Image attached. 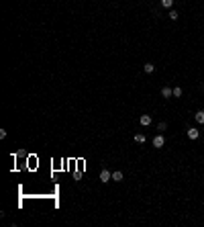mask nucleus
<instances>
[{
    "label": "nucleus",
    "mask_w": 204,
    "mask_h": 227,
    "mask_svg": "<svg viewBox=\"0 0 204 227\" xmlns=\"http://www.w3.org/2000/svg\"><path fill=\"white\" fill-rule=\"evenodd\" d=\"M165 145V137L163 135H155L153 137V148H163Z\"/></svg>",
    "instance_id": "obj_1"
},
{
    "label": "nucleus",
    "mask_w": 204,
    "mask_h": 227,
    "mask_svg": "<svg viewBox=\"0 0 204 227\" xmlns=\"http://www.w3.org/2000/svg\"><path fill=\"white\" fill-rule=\"evenodd\" d=\"M151 121H153L151 115H141V117H139V123H141L143 127H149V125H151Z\"/></svg>",
    "instance_id": "obj_2"
},
{
    "label": "nucleus",
    "mask_w": 204,
    "mask_h": 227,
    "mask_svg": "<svg viewBox=\"0 0 204 227\" xmlns=\"http://www.w3.org/2000/svg\"><path fill=\"white\" fill-rule=\"evenodd\" d=\"M186 135H188V139H198V137H200V131L194 129V127H190V129L186 131Z\"/></svg>",
    "instance_id": "obj_3"
},
{
    "label": "nucleus",
    "mask_w": 204,
    "mask_h": 227,
    "mask_svg": "<svg viewBox=\"0 0 204 227\" xmlns=\"http://www.w3.org/2000/svg\"><path fill=\"white\" fill-rule=\"evenodd\" d=\"M110 180H112V174H110L108 170H102L100 172V182H104V184H106V182H110Z\"/></svg>",
    "instance_id": "obj_4"
},
{
    "label": "nucleus",
    "mask_w": 204,
    "mask_h": 227,
    "mask_svg": "<svg viewBox=\"0 0 204 227\" xmlns=\"http://www.w3.org/2000/svg\"><path fill=\"white\" fill-rule=\"evenodd\" d=\"M161 96H163V98L173 96V88H168V86H165V88H161Z\"/></svg>",
    "instance_id": "obj_5"
},
{
    "label": "nucleus",
    "mask_w": 204,
    "mask_h": 227,
    "mask_svg": "<svg viewBox=\"0 0 204 227\" xmlns=\"http://www.w3.org/2000/svg\"><path fill=\"white\" fill-rule=\"evenodd\" d=\"M123 178H125V176H123V172H121V170L112 172V180L114 182H123Z\"/></svg>",
    "instance_id": "obj_6"
},
{
    "label": "nucleus",
    "mask_w": 204,
    "mask_h": 227,
    "mask_svg": "<svg viewBox=\"0 0 204 227\" xmlns=\"http://www.w3.org/2000/svg\"><path fill=\"white\" fill-rule=\"evenodd\" d=\"M194 117H196V121H198L200 125H204V111H198V113L194 115Z\"/></svg>",
    "instance_id": "obj_7"
},
{
    "label": "nucleus",
    "mask_w": 204,
    "mask_h": 227,
    "mask_svg": "<svg viewBox=\"0 0 204 227\" xmlns=\"http://www.w3.org/2000/svg\"><path fill=\"white\" fill-rule=\"evenodd\" d=\"M153 70H155V66H153V64H145V66H143V72H145V74H151Z\"/></svg>",
    "instance_id": "obj_8"
},
{
    "label": "nucleus",
    "mask_w": 204,
    "mask_h": 227,
    "mask_svg": "<svg viewBox=\"0 0 204 227\" xmlns=\"http://www.w3.org/2000/svg\"><path fill=\"white\" fill-rule=\"evenodd\" d=\"M182 94H184V90H182L180 86H176V88H173V96H176V98H180Z\"/></svg>",
    "instance_id": "obj_9"
},
{
    "label": "nucleus",
    "mask_w": 204,
    "mask_h": 227,
    "mask_svg": "<svg viewBox=\"0 0 204 227\" xmlns=\"http://www.w3.org/2000/svg\"><path fill=\"white\" fill-rule=\"evenodd\" d=\"M161 6H165V8H171V6H173V0H161Z\"/></svg>",
    "instance_id": "obj_10"
},
{
    "label": "nucleus",
    "mask_w": 204,
    "mask_h": 227,
    "mask_svg": "<svg viewBox=\"0 0 204 227\" xmlns=\"http://www.w3.org/2000/svg\"><path fill=\"white\" fill-rule=\"evenodd\" d=\"M135 141H137V143H145V135L137 133V135H135Z\"/></svg>",
    "instance_id": "obj_11"
},
{
    "label": "nucleus",
    "mask_w": 204,
    "mask_h": 227,
    "mask_svg": "<svg viewBox=\"0 0 204 227\" xmlns=\"http://www.w3.org/2000/svg\"><path fill=\"white\" fill-rule=\"evenodd\" d=\"M170 19H171V21H178V12H176V10H170Z\"/></svg>",
    "instance_id": "obj_12"
},
{
    "label": "nucleus",
    "mask_w": 204,
    "mask_h": 227,
    "mask_svg": "<svg viewBox=\"0 0 204 227\" xmlns=\"http://www.w3.org/2000/svg\"><path fill=\"white\" fill-rule=\"evenodd\" d=\"M168 129V123H159V131H165Z\"/></svg>",
    "instance_id": "obj_13"
}]
</instances>
